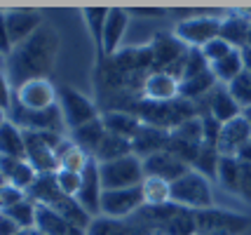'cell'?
Instances as JSON below:
<instances>
[{
	"label": "cell",
	"mask_w": 251,
	"mask_h": 235,
	"mask_svg": "<svg viewBox=\"0 0 251 235\" xmlns=\"http://www.w3.org/2000/svg\"><path fill=\"white\" fill-rule=\"evenodd\" d=\"M101 195H103V183H101V172H99V162L92 160L85 172H82V183L77 190L75 200L85 207L89 216H101Z\"/></svg>",
	"instance_id": "11"
},
{
	"label": "cell",
	"mask_w": 251,
	"mask_h": 235,
	"mask_svg": "<svg viewBox=\"0 0 251 235\" xmlns=\"http://www.w3.org/2000/svg\"><path fill=\"white\" fill-rule=\"evenodd\" d=\"M0 66H5V59H2V56H0Z\"/></svg>",
	"instance_id": "56"
},
{
	"label": "cell",
	"mask_w": 251,
	"mask_h": 235,
	"mask_svg": "<svg viewBox=\"0 0 251 235\" xmlns=\"http://www.w3.org/2000/svg\"><path fill=\"white\" fill-rule=\"evenodd\" d=\"M172 202L178 207L193 209V212L214 207V193H211L209 179L195 169L186 172L181 179L172 183Z\"/></svg>",
	"instance_id": "2"
},
{
	"label": "cell",
	"mask_w": 251,
	"mask_h": 235,
	"mask_svg": "<svg viewBox=\"0 0 251 235\" xmlns=\"http://www.w3.org/2000/svg\"><path fill=\"white\" fill-rule=\"evenodd\" d=\"M157 233H162V235H197L195 212H193V209L178 212L174 219H169Z\"/></svg>",
	"instance_id": "33"
},
{
	"label": "cell",
	"mask_w": 251,
	"mask_h": 235,
	"mask_svg": "<svg viewBox=\"0 0 251 235\" xmlns=\"http://www.w3.org/2000/svg\"><path fill=\"white\" fill-rule=\"evenodd\" d=\"M247 45L251 47V28H249V40H247Z\"/></svg>",
	"instance_id": "55"
},
{
	"label": "cell",
	"mask_w": 251,
	"mask_h": 235,
	"mask_svg": "<svg viewBox=\"0 0 251 235\" xmlns=\"http://www.w3.org/2000/svg\"><path fill=\"white\" fill-rule=\"evenodd\" d=\"M56 106H59V111H61V118H64V125L68 132L92 123V120H97V118H101L97 113L94 101L89 99V97H85V94L80 90H75V87H61V90H59Z\"/></svg>",
	"instance_id": "6"
},
{
	"label": "cell",
	"mask_w": 251,
	"mask_h": 235,
	"mask_svg": "<svg viewBox=\"0 0 251 235\" xmlns=\"http://www.w3.org/2000/svg\"><path fill=\"white\" fill-rule=\"evenodd\" d=\"M197 235L200 233H228L237 235L244 233L249 228V216L230 209H219V207H209V209H197L195 212Z\"/></svg>",
	"instance_id": "7"
},
{
	"label": "cell",
	"mask_w": 251,
	"mask_h": 235,
	"mask_svg": "<svg viewBox=\"0 0 251 235\" xmlns=\"http://www.w3.org/2000/svg\"><path fill=\"white\" fill-rule=\"evenodd\" d=\"M146 177H157L169 183H174L176 179H181L186 172H190V165H186L181 157H176L172 151H160L155 156L141 160Z\"/></svg>",
	"instance_id": "13"
},
{
	"label": "cell",
	"mask_w": 251,
	"mask_h": 235,
	"mask_svg": "<svg viewBox=\"0 0 251 235\" xmlns=\"http://www.w3.org/2000/svg\"><path fill=\"white\" fill-rule=\"evenodd\" d=\"M153 50V71H167L188 52V47L174 33H157L151 43Z\"/></svg>",
	"instance_id": "16"
},
{
	"label": "cell",
	"mask_w": 251,
	"mask_h": 235,
	"mask_svg": "<svg viewBox=\"0 0 251 235\" xmlns=\"http://www.w3.org/2000/svg\"><path fill=\"white\" fill-rule=\"evenodd\" d=\"M5 22H7L12 47L26 43L31 35H35L45 26L43 14L38 10H5Z\"/></svg>",
	"instance_id": "12"
},
{
	"label": "cell",
	"mask_w": 251,
	"mask_h": 235,
	"mask_svg": "<svg viewBox=\"0 0 251 235\" xmlns=\"http://www.w3.org/2000/svg\"><path fill=\"white\" fill-rule=\"evenodd\" d=\"M167 146H169V132L151 127V125H143L139 134L131 139V151L139 160H146L160 151H167Z\"/></svg>",
	"instance_id": "18"
},
{
	"label": "cell",
	"mask_w": 251,
	"mask_h": 235,
	"mask_svg": "<svg viewBox=\"0 0 251 235\" xmlns=\"http://www.w3.org/2000/svg\"><path fill=\"white\" fill-rule=\"evenodd\" d=\"M7 120L12 125H17L22 132H59V134H66V125L59 106L47 108V111H28L22 104L12 99L10 108H7Z\"/></svg>",
	"instance_id": "3"
},
{
	"label": "cell",
	"mask_w": 251,
	"mask_h": 235,
	"mask_svg": "<svg viewBox=\"0 0 251 235\" xmlns=\"http://www.w3.org/2000/svg\"><path fill=\"white\" fill-rule=\"evenodd\" d=\"M5 214L10 216L14 224L19 226L22 231H31V228H35V219H38V205L33 200H22L19 205H14V207H10V209H5Z\"/></svg>",
	"instance_id": "34"
},
{
	"label": "cell",
	"mask_w": 251,
	"mask_h": 235,
	"mask_svg": "<svg viewBox=\"0 0 251 235\" xmlns=\"http://www.w3.org/2000/svg\"><path fill=\"white\" fill-rule=\"evenodd\" d=\"M249 28H251L249 12H228L226 17H221L219 38H223L235 50H242V47H247V40H249Z\"/></svg>",
	"instance_id": "17"
},
{
	"label": "cell",
	"mask_w": 251,
	"mask_h": 235,
	"mask_svg": "<svg viewBox=\"0 0 251 235\" xmlns=\"http://www.w3.org/2000/svg\"><path fill=\"white\" fill-rule=\"evenodd\" d=\"M153 235H162V233H157V231H155V233H153Z\"/></svg>",
	"instance_id": "57"
},
{
	"label": "cell",
	"mask_w": 251,
	"mask_h": 235,
	"mask_svg": "<svg viewBox=\"0 0 251 235\" xmlns=\"http://www.w3.org/2000/svg\"><path fill=\"white\" fill-rule=\"evenodd\" d=\"M52 209H56L61 216H66L71 224L77 226V228H82V231H87L89 224L94 221V216H89V214L85 212V207H82L75 198H61Z\"/></svg>",
	"instance_id": "32"
},
{
	"label": "cell",
	"mask_w": 251,
	"mask_h": 235,
	"mask_svg": "<svg viewBox=\"0 0 251 235\" xmlns=\"http://www.w3.org/2000/svg\"><path fill=\"white\" fill-rule=\"evenodd\" d=\"M106 17H108V7H89V10H82V19L87 24L89 35L97 45V52L101 56V40H103V24H106Z\"/></svg>",
	"instance_id": "36"
},
{
	"label": "cell",
	"mask_w": 251,
	"mask_h": 235,
	"mask_svg": "<svg viewBox=\"0 0 251 235\" xmlns=\"http://www.w3.org/2000/svg\"><path fill=\"white\" fill-rule=\"evenodd\" d=\"M54 177H56V183H59V190L64 193L66 198H75L77 190H80V183H82V174L68 172V169H59Z\"/></svg>",
	"instance_id": "41"
},
{
	"label": "cell",
	"mask_w": 251,
	"mask_h": 235,
	"mask_svg": "<svg viewBox=\"0 0 251 235\" xmlns=\"http://www.w3.org/2000/svg\"><path fill=\"white\" fill-rule=\"evenodd\" d=\"M251 139V127L244 118H235L221 127V136H219V153L223 157H237L240 151L247 146V141Z\"/></svg>",
	"instance_id": "15"
},
{
	"label": "cell",
	"mask_w": 251,
	"mask_h": 235,
	"mask_svg": "<svg viewBox=\"0 0 251 235\" xmlns=\"http://www.w3.org/2000/svg\"><path fill=\"white\" fill-rule=\"evenodd\" d=\"M17 235H43V233H40L38 228H31V231H19Z\"/></svg>",
	"instance_id": "50"
},
{
	"label": "cell",
	"mask_w": 251,
	"mask_h": 235,
	"mask_svg": "<svg viewBox=\"0 0 251 235\" xmlns=\"http://www.w3.org/2000/svg\"><path fill=\"white\" fill-rule=\"evenodd\" d=\"M0 172L7 179V183L22 190H28L33 181L38 179L35 169L31 167V162L26 157H0Z\"/></svg>",
	"instance_id": "22"
},
{
	"label": "cell",
	"mask_w": 251,
	"mask_h": 235,
	"mask_svg": "<svg viewBox=\"0 0 251 235\" xmlns=\"http://www.w3.org/2000/svg\"><path fill=\"white\" fill-rule=\"evenodd\" d=\"M127 26H129V12L120 10V7H110L106 24H103V40H101V61L103 56H115L120 52L122 38L127 33Z\"/></svg>",
	"instance_id": "14"
},
{
	"label": "cell",
	"mask_w": 251,
	"mask_h": 235,
	"mask_svg": "<svg viewBox=\"0 0 251 235\" xmlns=\"http://www.w3.org/2000/svg\"><path fill=\"white\" fill-rule=\"evenodd\" d=\"M235 47L232 45H228L223 38H216V40H211L209 45H204L202 47V54H204V59L209 61V66L211 64H216V61H221L223 56H228L230 52H232Z\"/></svg>",
	"instance_id": "42"
},
{
	"label": "cell",
	"mask_w": 251,
	"mask_h": 235,
	"mask_svg": "<svg viewBox=\"0 0 251 235\" xmlns=\"http://www.w3.org/2000/svg\"><path fill=\"white\" fill-rule=\"evenodd\" d=\"M240 195L247 202H251V165H244V174H242V186Z\"/></svg>",
	"instance_id": "47"
},
{
	"label": "cell",
	"mask_w": 251,
	"mask_h": 235,
	"mask_svg": "<svg viewBox=\"0 0 251 235\" xmlns=\"http://www.w3.org/2000/svg\"><path fill=\"white\" fill-rule=\"evenodd\" d=\"M12 40H10V31H7V22H5V10H0V56L7 59L12 54Z\"/></svg>",
	"instance_id": "45"
},
{
	"label": "cell",
	"mask_w": 251,
	"mask_h": 235,
	"mask_svg": "<svg viewBox=\"0 0 251 235\" xmlns=\"http://www.w3.org/2000/svg\"><path fill=\"white\" fill-rule=\"evenodd\" d=\"M129 14H136V17H162L164 12H160V10H131Z\"/></svg>",
	"instance_id": "49"
},
{
	"label": "cell",
	"mask_w": 251,
	"mask_h": 235,
	"mask_svg": "<svg viewBox=\"0 0 251 235\" xmlns=\"http://www.w3.org/2000/svg\"><path fill=\"white\" fill-rule=\"evenodd\" d=\"M0 157H26L24 132L10 120L0 125Z\"/></svg>",
	"instance_id": "26"
},
{
	"label": "cell",
	"mask_w": 251,
	"mask_h": 235,
	"mask_svg": "<svg viewBox=\"0 0 251 235\" xmlns=\"http://www.w3.org/2000/svg\"><path fill=\"white\" fill-rule=\"evenodd\" d=\"M5 120H7V113H5V111H2V108H0V125L5 123Z\"/></svg>",
	"instance_id": "52"
},
{
	"label": "cell",
	"mask_w": 251,
	"mask_h": 235,
	"mask_svg": "<svg viewBox=\"0 0 251 235\" xmlns=\"http://www.w3.org/2000/svg\"><path fill=\"white\" fill-rule=\"evenodd\" d=\"M12 99H14V90H12L10 78H7V73H5V66H0V108L5 113L10 108Z\"/></svg>",
	"instance_id": "44"
},
{
	"label": "cell",
	"mask_w": 251,
	"mask_h": 235,
	"mask_svg": "<svg viewBox=\"0 0 251 235\" xmlns=\"http://www.w3.org/2000/svg\"><path fill=\"white\" fill-rule=\"evenodd\" d=\"M14 101L28 111H47L54 108L59 101V90L47 78H35L19 85L14 90Z\"/></svg>",
	"instance_id": "9"
},
{
	"label": "cell",
	"mask_w": 251,
	"mask_h": 235,
	"mask_svg": "<svg viewBox=\"0 0 251 235\" xmlns=\"http://www.w3.org/2000/svg\"><path fill=\"white\" fill-rule=\"evenodd\" d=\"M101 172V183L103 190H122V188H136L141 186L146 179L143 172V162L136 156H127L113 162H101L99 165Z\"/></svg>",
	"instance_id": "4"
},
{
	"label": "cell",
	"mask_w": 251,
	"mask_h": 235,
	"mask_svg": "<svg viewBox=\"0 0 251 235\" xmlns=\"http://www.w3.org/2000/svg\"><path fill=\"white\" fill-rule=\"evenodd\" d=\"M26 198H28L26 190L17 188V186H12V183L2 186V188H0V212H5V209L14 207V205H19V202L26 200Z\"/></svg>",
	"instance_id": "43"
},
{
	"label": "cell",
	"mask_w": 251,
	"mask_h": 235,
	"mask_svg": "<svg viewBox=\"0 0 251 235\" xmlns=\"http://www.w3.org/2000/svg\"><path fill=\"white\" fill-rule=\"evenodd\" d=\"M103 136H106V127L101 123V118H97V120H92V123L68 132V139H71L75 146H80L85 153H89L92 157L97 156V151H99V146H101V141H103Z\"/></svg>",
	"instance_id": "23"
},
{
	"label": "cell",
	"mask_w": 251,
	"mask_h": 235,
	"mask_svg": "<svg viewBox=\"0 0 251 235\" xmlns=\"http://www.w3.org/2000/svg\"><path fill=\"white\" fill-rule=\"evenodd\" d=\"M216 87H219V82H216L211 68H209V71L200 73L195 78H188L181 82V99H188V101H193V104H197L200 99H207Z\"/></svg>",
	"instance_id": "27"
},
{
	"label": "cell",
	"mask_w": 251,
	"mask_h": 235,
	"mask_svg": "<svg viewBox=\"0 0 251 235\" xmlns=\"http://www.w3.org/2000/svg\"><path fill=\"white\" fill-rule=\"evenodd\" d=\"M127 156H134L129 139H122V136H115V134H108V132H106L94 160L101 165V162H113V160H120V157H127Z\"/></svg>",
	"instance_id": "28"
},
{
	"label": "cell",
	"mask_w": 251,
	"mask_h": 235,
	"mask_svg": "<svg viewBox=\"0 0 251 235\" xmlns=\"http://www.w3.org/2000/svg\"><path fill=\"white\" fill-rule=\"evenodd\" d=\"M101 123H103L108 134L122 136V139H129V141L139 134V130L143 127L139 115L131 111H106L101 115Z\"/></svg>",
	"instance_id": "21"
},
{
	"label": "cell",
	"mask_w": 251,
	"mask_h": 235,
	"mask_svg": "<svg viewBox=\"0 0 251 235\" xmlns=\"http://www.w3.org/2000/svg\"><path fill=\"white\" fill-rule=\"evenodd\" d=\"M2 186H7V179H5V177H2V172H0V188H2Z\"/></svg>",
	"instance_id": "53"
},
{
	"label": "cell",
	"mask_w": 251,
	"mask_h": 235,
	"mask_svg": "<svg viewBox=\"0 0 251 235\" xmlns=\"http://www.w3.org/2000/svg\"><path fill=\"white\" fill-rule=\"evenodd\" d=\"M204 71H209V61L204 59L202 50H188V52H186V64H183V78H181V82H183V80H188V78H195V76L204 73Z\"/></svg>",
	"instance_id": "40"
},
{
	"label": "cell",
	"mask_w": 251,
	"mask_h": 235,
	"mask_svg": "<svg viewBox=\"0 0 251 235\" xmlns=\"http://www.w3.org/2000/svg\"><path fill=\"white\" fill-rule=\"evenodd\" d=\"M240 52H242V64H244V71H247V73H251V47L249 45L242 47Z\"/></svg>",
	"instance_id": "48"
},
{
	"label": "cell",
	"mask_w": 251,
	"mask_h": 235,
	"mask_svg": "<svg viewBox=\"0 0 251 235\" xmlns=\"http://www.w3.org/2000/svg\"><path fill=\"white\" fill-rule=\"evenodd\" d=\"M35 228L43 235H87V231L73 226L66 216L52 209V207H45L38 205V219H35Z\"/></svg>",
	"instance_id": "19"
},
{
	"label": "cell",
	"mask_w": 251,
	"mask_h": 235,
	"mask_svg": "<svg viewBox=\"0 0 251 235\" xmlns=\"http://www.w3.org/2000/svg\"><path fill=\"white\" fill-rule=\"evenodd\" d=\"M181 97V82L164 73V71H151L146 80H143L141 99L151 101V104H169Z\"/></svg>",
	"instance_id": "10"
},
{
	"label": "cell",
	"mask_w": 251,
	"mask_h": 235,
	"mask_svg": "<svg viewBox=\"0 0 251 235\" xmlns=\"http://www.w3.org/2000/svg\"><path fill=\"white\" fill-rule=\"evenodd\" d=\"M59 52V35L52 26L45 24L26 43L17 45L12 54L5 59V73L10 78L12 90L35 78H47L54 68Z\"/></svg>",
	"instance_id": "1"
},
{
	"label": "cell",
	"mask_w": 251,
	"mask_h": 235,
	"mask_svg": "<svg viewBox=\"0 0 251 235\" xmlns=\"http://www.w3.org/2000/svg\"><path fill=\"white\" fill-rule=\"evenodd\" d=\"M169 134L178 139V141H186V144H193V146H202L204 144V136H202V118H190L186 123H181L176 130H172Z\"/></svg>",
	"instance_id": "38"
},
{
	"label": "cell",
	"mask_w": 251,
	"mask_h": 235,
	"mask_svg": "<svg viewBox=\"0 0 251 235\" xmlns=\"http://www.w3.org/2000/svg\"><path fill=\"white\" fill-rule=\"evenodd\" d=\"M228 92L232 94V99L237 101V106H240L242 111L251 108V73L242 71L240 76L228 85Z\"/></svg>",
	"instance_id": "39"
},
{
	"label": "cell",
	"mask_w": 251,
	"mask_h": 235,
	"mask_svg": "<svg viewBox=\"0 0 251 235\" xmlns=\"http://www.w3.org/2000/svg\"><path fill=\"white\" fill-rule=\"evenodd\" d=\"M143 190V200L151 207H160V205H167L172 202V183L164 179H157V177H146L141 183Z\"/></svg>",
	"instance_id": "31"
},
{
	"label": "cell",
	"mask_w": 251,
	"mask_h": 235,
	"mask_svg": "<svg viewBox=\"0 0 251 235\" xmlns=\"http://www.w3.org/2000/svg\"><path fill=\"white\" fill-rule=\"evenodd\" d=\"M200 235H228V233H200Z\"/></svg>",
	"instance_id": "54"
},
{
	"label": "cell",
	"mask_w": 251,
	"mask_h": 235,
	"mask_svg": "<svg viewBox=\"0 0 251 235\" xmlns=\"http://www.w3.org/2000/svg\"><path fill=\"white\" fill-rule=\"evenodd\" d=\"M242 174H244V162H242L240 157H223L221 156L216 177H219V181L223 183V188L232 190V193H240Z\"/></svg>",
	"instance_id": "30"
},
{
	"label": "cell",
	"mask_w": 251,
	"mask_h": 235,
	"mask_svg": "<svg viewBox=\"0 0 251 235\" xmlns=\"http://www.w3.org/2000/svg\"><path fill=\"white\" fill-rule=\"evenodd\" d=\"M219 162H221V153L216 146H204L200 148V153H197L195 162H193V169L200 172L202 177H216V172H219Z\"/></svg>",
	"instance_id": "37"
},
{
	"label": "cell",
	"mask_w": 251,
	"mask_h": 235,
	"mask_svg": "<svg viewBox=\"0 0 251 235\" xmlns=\"http://www.w3.org/2000/svg\"><path fill=\"white\" fill-rule=\"evenodd\" d=\"M143 205H146V200H143L141 186L122 190H103V195H101V216L125 221L127 216H134Z\"/></svg>",
	"instance_id": "8"
},
{
	"label": "cell",
	"mask_w": 251,
	"mask_h": 235,
	"mask_svg": "<svg viewBox=\"0 0 251 235\" xmlns=\"http://www.w3.org/2000/svg\"><path fill=\"white\" fill-rule=\"evenodd\" d=\"M221 33V17L214 14H195L176 24L174 35L188 50H202Z\"/></svg>",
	"instance_id": "5"
},
{
	"label": "cell",
	"mask_w": 251,
	"mask_h": 235,
	"mask_svg": "<svg viewBox=\"0 0 251 235\" xmlns=\"http://www.w3.org/2000/svg\"><path fill=\"white\" fill-rule=\"evenodd\" d=\"M26 195L35 205H45V207H54L61 198H66L64 193L59 190L54 174H38V179L33 181V186L26 190Z\"/></svg>",
	"instance_id": "24"
},
{
	"label": "cell",
	"mask_w": 251,
	"mask_h": 235,
	"mask_svg": "<svg viewBox=\"0 0 251 235\" xmlns=\"http://www.w3.org/2000/svg\"><path fill=\"white\" fill-rule=\"evenodd\" d=\"M56 157H59V169H68V172H77V174H82L85 167L94 160V157L89 156V153H85L80 146L73 144L68 136L59 144V148H56Z\"/></svg>",
	"instance_id": "25"
},
{
	"label": "cell",
	"mask_w": 251,
	"mask_h": 235,
	"mask_svg": "<svg viewBox=\"0 0 251 235\" xmlns=\"http://www.w3.org/2000/svg\"><path fill=\"white\" fill-rule=\"evenodd\" d=\"M134 224L122 221V219H108V216H97L87 228V235H129Z\"/></svg>",
	"instance_id": "35"
},
{
	"label": "cell",
	"mask_w": 251,
	"mask_h": 235,
	"mask_svg": "<svg viewBox=\"0 0 251 235\" xmlns=\"http://www.w3.org/2000/svg\"><path fill=\"white\" fill-rule=\"evenodd\" d=\"M211 118H216L221 125L230 123V120H235V118H240L242 115V108L237 106V101L232 99V94L228 92L226 85H219L216 90L211 92L207 97V111ZM202 113V115H204Z\"/></svg>",
	"instance_id": "20"
},
{
	"label": "cell",
	"mask_w": 251,
	"mask_h": 235,
	"mask_svg": "<svg viewBox=\"0 0 251 235\" xmlns=\"http://www.w3.org/2000/svg\"><path fill=\"white\" fill-rule=\"evenodd\" d=\"M209 68H211V73H214L216 82L228 87L230 82H232V80H235L242 71H244V64H242V52H240V50H232L228 56H223L221 61L211 64Z\"/></svg>",
	"instance_id": "29"
},
{
	"label": "cell",
	"mask_w": 251,
	"mask_h": 235,
	"mask_svg": "<svg viewBox=\"0 0 251 235\" xmlns=\"http://www.w3.org/2000/svg\"><path fill=\"white\" fill-rule=\"evenodd\" d=\"M19 231H22V228L14 224V221H12L7 214L0 212V235H17Z\"/></svg>",
	"instance_id": "46"
},
{
	"label": "cell",
	"mask_w": 251,
	"mask_h": 235,
	"mask_svg": "<svg viewBox=\"0 0 251 235\" xmlns=\"http://www.w3.org/2000/svg\"><path fill=\"white\" fill-rule=\"evenodd\" d=\"M242 118H244V120L249 123V127H251V108H244V111H242Z\"/></svg>",
	"instance_id": "51"
}]
</instances>
